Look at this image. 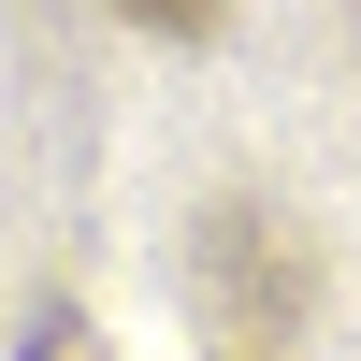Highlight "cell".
Here are the masks:
<instances>
[{"instance_id":"cell-1","label":"cell","mask_w":361,"mask_h":361,"mask_svg":"<svg viewBox=\"0 0 361 361\" xmlns=\"http://www.w3.org/2000/svg\"><path fill=\"white\" fill-rule=\"evenodd\" d=\"M130 29H217V0H116Z\"/></svg>"}]
</instances>
